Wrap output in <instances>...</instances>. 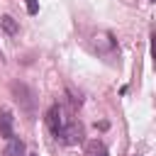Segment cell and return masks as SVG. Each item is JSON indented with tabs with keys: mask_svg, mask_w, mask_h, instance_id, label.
Segmentation results:
<instances>
[{
	"mask_svg": "<svg viewBox=\"0 0 156 156\" xmlns=\"http://www.w3.org/2000/svg\"><path fill=\"white\" fill-rule=\"evenodd\" d=\"M10 90H12L20 110H24L29 117H34V112H37V93H34L27 83H20V80H15V83L10 85Z\"/></svg>",
	"mask_w": 156,
	"mask_h": 156,
	"instance_id": "1",
	"label": "cell"
},
{
	"mask_svg": "<svg viewBox=\"0 0 156 156\" xmlns=\"http://www.w3.org/2000/svg\"><path fill=\"white\" fill-rule=\"evenodd\" d=\"M93 46H95V51H98L102 58H107V61H115V58L119 56L117 39H115L110 32H98V34L93 37Z\"/></svg>",
	"mask_w": 156,
	"mask_h": 156,
	"instance_id": "2",
	"label": "cell"
},
{
	"mask_svg": "<svg viewBox=\"0 0 156 156\" xmlns=\"http://www.w3.org/2000/svg\"><path fill=\"white\" fill-rule=\"evenodd\" d=\"M66 122H68V117H66L63 107H61L58 102H54V105L46 110V127H49V132L54 134V139H58V134H61V129L66 127Z\"/></svg>",
	"mask_w": 156,
	"mask_h": 156,
	"instance_id": "3",
	"label": "cell"
},
{
	"mask_svg": "<svg viewBox=\"0 0 156 156\" xmlns=\"http://www.w3.org/2000/svg\"><path fill=\"white\" fill-rule=\"evenodd\" d=\"M58 141H61V144H78V141H83V127H80L78 122L68 119L66 127H63L61 134H58Z\"/></svg>",
	"mask_w": 156,
	"mask_h": 156,
	"instance_id": "4",
	"label": "cell"
},
{
	"mask_svg": "<svg viewBox=\"0 0 156 156\" xmlns=\"http://www.w3.org/2000/svg\"><path fill=\"white\" fill-rule=\"evenodd\" d=\"M0 136L12 139L15 136V117L10 110H0Z\"/></svg>",
	"mask_w": 156,
	"mask_h": 156,
	"instance_id": "5",
	"label": "cell"
},
{
	"mask_svg": "<svg viewBox=\"0 0 156 156\" xmlns=\"http://www.w3.org/2000/svg\"><path fill=\"white\" fill-rule=\"evenodd\" d=\"M22 154H24V141H22V139H17V136L7 139V149H5V156H22Z\"/></svg>",
	"mask_w": 156,
	"mask_h": 156,
	"instance_id": "6",
	"label": "cell"
},
{
	"mask_svg": "<svg viewBox=\"0 0 156 156\" xmlns=\"http://www.w3.org/2000/svg\"><path fill=\"white\" fill-rule=\"evenodd\" d=\"M85 156H107V146H105L100 139H93V141H88V146H85Z\"/></svg>",
	"mask_w": 156,
	"mask_h": 156,
	"instance_id": "7",
	"label": "cell"
},
{
	"mask_svg": "<svg viewBox=\"0 0 156 156\" xmlns=\"http://www.w3.org/2000/svg\"><path fill=\"white\" fill-rule=\"evenodd\" d=\"M0 24H2V32L10 34V37H15V34L20 32V24H17L10 15H2V17H0Z\"/></svg>",
	"mask_w": 156,
	"mask_h": 156,
	"instance_id": "8",
	"label": "cell"
},
{
	"mask_svg": "<svg viewBox=\"0 0 156 156\" xmlns=\"http://www.w3.org/2000/svg\"><path fill=\"white\" fill-rule=\"evenodd\" d=\"M24 5H27V12L29 15H37L39 12V2L37 0H24Z\"/></svg>",
	"mask_w": 156,
	"mask_h": 156,
	"instance_id": "9",
	"label": "cell"
},
{
	"mask_svg": "<svg viewBox=\"0 0 156 156\" xmlns=\"http://www.w3.org/2000/svg\"><path fill=\"white\" fill-rule=\"evenodd\" d=\"M27 156H37V154H27Z\"/></svg>",
	"mask_w": 156,
	"mask_h": 156,
	"instance_id": "10",
	"label": "cell"
},
{
	"mask_svg": "<svg viewBox=\"0 0 156 156\" xmlns=\"http://www.w3.org/2000/svg\"><path fill=\"white\" fill-rule=\"evenodd\" d=\"M151 2H154V0H151Z\"/></svg>",
	"mask_w": 156,
	"mask_h": 156,
	"instance_id": "11",
	"label": "cell"
}]
</instances>
